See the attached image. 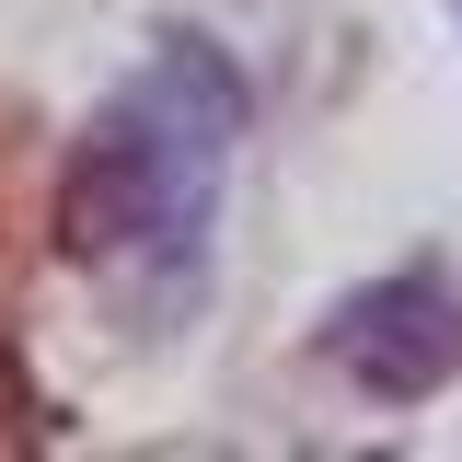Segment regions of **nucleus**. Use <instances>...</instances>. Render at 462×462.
Segmentation results:
<instances>
[{"mask_svg":"<svg viewBox=\"0 0 462 462\" xmlns=\"http://www.w3.org/2000/svg\"><path fill=\"white\" fill-rule=\"evenodd\" d=\"M243 116H254L243 69L208 35H162L151 69L93 116V139L58 173V243L81 266L185 278L197 231H208V197H220V151L243 139Z\"/></svg>","mask_w":462,"mask_h":462,"instance_id":"1","label":"nucleus"},{"mask_svg":"<svg viewBox=\"0 0 462 462\" xmlns=\"http://www.w3.org/2000/svg\"><path fill=\"white\" fill-rule=\"evenodd\" d=\"M324 358H336L358 393L416 404V393H439V382H451V358H462V312H451V289L428 278V266H404V278H370L358 300H336Z\"/></svg>","mask_w":462,"mask_h":462,"instance_id":"2","label":"nucleus"}]
</instances>
